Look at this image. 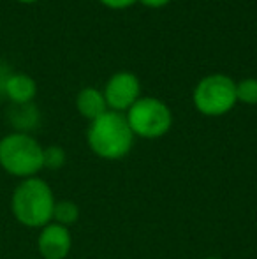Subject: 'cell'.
I'll return each instance as SVG.
<instances>
[{"label":"cell","instance_id":"11","mask_svg":"<svg viewBox=\"0 0 257 259\" xmlns=\"http://www.w3.org/2000/svg\"><path fill=\"white\" fill-rule=\"evenodd\" d=\"M79 219V208L71 199H62V201H55V208H53V222L60 226L69 228Z\"/></svg>","mask_w":257,"mask_h":259},{"label":"cell","instance_id":"1","mask_svg":"<svg viewBox=\"0 0 257 259\" xmlns=\"http://www.w3.org/2000/svg\"><path fill=\"white\" fill-rule=\"evenodd\" d=\"M86 141L93 154L100 159L118 160L132 150L134 133L125 115L108 109L104 115L90 122Z\"/></svg>","mask_w":257,"mask_h":259},{"label":"cell","instance_id":"3","mask_svg":"<svg viewBox=\"0 0 257 259\" xmlns=\"http://www.w3.org/2000/svg\"><path fill=\"white\" fill-rule=\"evenodd\" d=\"M42 150L35 138L25 133L7 134L0 140V166L13 177L32 178L44 167Z\"/></svg>","mask_w":257,"mask_h":259},{"label":"cell","instance_id":"15","mask_svg":"<svg viewBox=\"0 0 257 259\" xmlns=\"http://www.w3.org/2000/svg\"><path fill=\"white\" fill-rule=\"evenodd\" d=\"M139 2L146 7H164V6H168L171 0H139Z\"/></svg>","mask_w":257,"mask_h":259},{"label":"cell","instance_id":"2","mask_svg":"<svg viewBox=\"0 0 257 259\" xmlns=\"http://www.w3.org/2000/svg\"><path fill=\"white\" fill-rule=\"evenodd\" d=\"M55 196L42 178H25L13 192L11 206L18 222L27 228H44L53 221Z\"/></svg>","mask_w":257,"mask_h":259},{"label":"cell","instance_id":"12","mask_svg":"<svg viewBox=\"0 0 257 259\" xmlns=\"http://www.w3.org/2000/svg\"><path fill=\"white\" fill-rule=\"evenodd\" d=\"M236 99L245 104H257V79L247 78L236 83Z\"/></svg>","mask_w":257,"mask_h":259},{"label":"cell","instance_id":"10","mask_svg":"<svg viewBox=\"0 0 257 259\" xmlns=\"http://www.w3.org/2000/svg\"><path fill=\"white\" fill-rule=\"evenodd\" d=\"M11 122H13V125L18 129V133L27 134V131L34 129L39 122L37 108L32 106V103L16 104V108L11 111Z\"/></svg>","mask_w":257,"mask_h":259},{"label":"cell","instance_id":"14","mask_svg":"<svg viewBox=\"0 0 257 259\" xmlns=\"http://www.w3.org/2000/svg\"><path fill=\"white\" fill-rule=\"evenodd\" d=\"M100 4H104L110 9H125V7H130L136 0H99Z\"/></svg>","mask_w":257,"mask_h":259},{"label":"cell","instance_id":"16","mask_svg":"<svg viewBox=\"0 0 257 259\" xmlns=\"http://www.w3.org/2000/svg\"><path fill=\"white\" fill-rule=\"evenodd\" d=\"M20 2H23V4H34V2H37V0H20Z\"/></svg>","mask_w":257,"mask_h":259},{"label":"cell","instance_id":"9","mask_svg":"<svg viewBox=\"0 0 257 259\" xmlns=\"http://www.w3.org/2000/svg\"><path fill=\"white\" fill-rule=\"evenodd\" d=\"M76 108L81 113V116H85L86 120L93 122L95 118H99L100 115L108 111V104L104 99V94L100 90L93 89V87H86L76 97Z\"/></svg>","mask_w":257,"mask_h":259},{"label":"cell","instance_id":"17","mask_svg":"<svg viewBox=\"0 0 257 259\" xmlns=\"http://www.w3.org/2000/svg\"><path fill=\"white\" fill-rule=\"evenodd\" d=\"M204 259H220V257H215V256H210V257H204Z\"/></svg>","mask_w":257,"mask_h":259},{"label":"cell","instance_id":"7","mask_svg":"<svg viewBox=\"0 0 257 259\" xmlns=\"http://www.w3.org/2000/svg\"><path fill=\"white\" fill-rule=\"evenodd\" d=\"M72 236L69 228L57 222H49L41 228L37 238V249L44 259H65L71 252Z\"/></svg>","mask_w":257,"mask_h":259},{"label":"cell","instance_id":"6","mask_svg":"<svg viewBox=\"0 0 257 259\" xmlns=\"http://www.w3.org/2000/svg\"><path fill=\"white\" fill-rule=\"evenodd\" d=\"M141 85L139 79L132 72H117L110 78L104 89V99L111 111H127L139 99Z\"/></svg>","mask_w":257,"mask_h":259},{"label":"cell","instance_id":"4","mask_svg":"<svg viewBox=\"0 0 257 259\" xmlns=\"http://www.w3.org/2000/svg\"><path fill=\"white\" fill-rule=\"evenodd\" d=\"M125 118L134 136L146 140L162 138L173 125V113L169 106L155 97H139L127 109Z\"/></svg>","mask_w":257,"mask_h":259},{"label":"cell","instance_id":"8","mask_svg":"<svg viewBox=\"0 0 257 259\" xmlns=\"http://www.w3.org/2000/svg\"><path fill=\"white\" fill-rule=\"evenodd\" d=\"M4 92L14 104H28L37 94V85H35L34 78L23 74V72H18V74H11L6 78Z\"/></svg>","mask_w":257,"mask_h":259},{"label":"cell","instance_id":"5","mask_svg":"<svg viewBox=\"0 0 257 259\" xmlns=\"http://www.w3.org/2000/svg\"><path fill=\"white\" fill-rule=\"evenodd\" d=\"M236 83L226 74L204 76L194 89V106L206 116H220L234 108Z\"/></svg>","mask_w":257,"mask_h":259},{"label":"cell","instance_id":"13","mask_svg":"<svg viewBox=\"0 0 257 259\" xmlns=\"http://www.w3.org/2000/svg\"><path fill=\"white\" fill-rule=\"evenodd\" d=\"M65 160H67L65 150L59 145H52V147L42 150V164L48 169H60L65 164Z\"/></svg>","mask_w":257,"mask_h":259}]
</instances>
